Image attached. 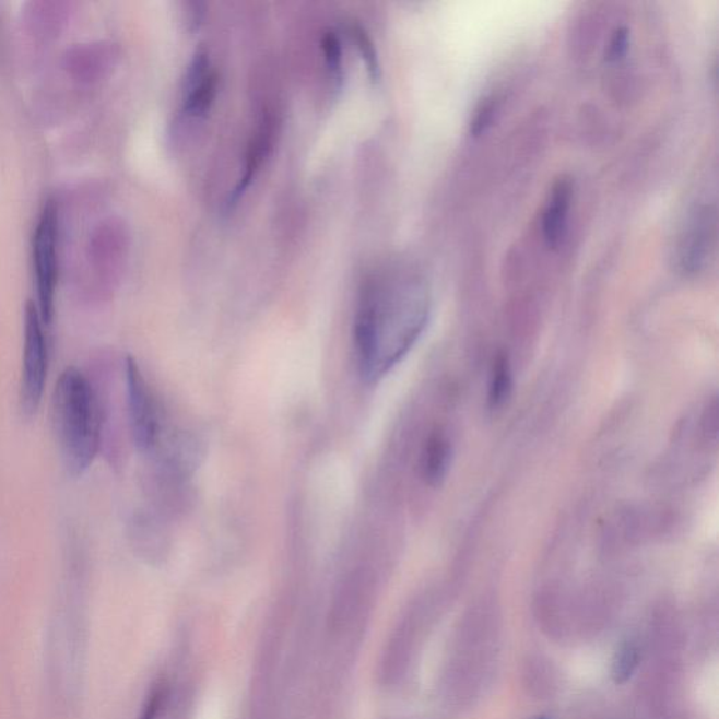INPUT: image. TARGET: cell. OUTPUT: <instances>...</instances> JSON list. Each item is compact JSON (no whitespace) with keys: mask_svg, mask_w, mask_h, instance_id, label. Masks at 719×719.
Listing matches in <instances>:
<instances>
[{"mask_svg":"<svg viewBox=\"0 0 719 719\" xmlns=\"http://www.w3.org/2000/svg\"><path fill=\"white\" fill-rule=\"evenodd\" d=\"M58 207L48 201L39 215L33 239L34 273H36L37 308L44 325L52 322L58 282Z\"/></svg>","mask_w":719,"mask_h":719,"instance_id":"cell-4","label":"cell"},{"mask_svg":"<svg viewBox=\"0 0 719 719\" xmlns=\"http://www.w3.org/2000/svg\"><path fill=\"white\" fill-rule=\"evenodd\" d=\"M126 373L132 436L137 447L146 451L155 446L160 436V416L154 397L135 358H127Z\"/></svg>","mask_w":719,"mask_h":719,"instance_id":"cell-6","label":"cell"},{"mask_svg":"<svg viewBox=\"0 0 719 719\" xmlns=\"http://www.w3.org/2000/svg\"><path fill=\"white\" fill-rule=\"evenodd\" d=\"M126 250V234L121 224L108 220L93 229L87 243L86 258L95 270L120 264Z\"/></svg>","mask_w":719,"mask_h":719,"instance_id":"cell-8","label":"cell"},{"mask_svg":"<svg viewBox=\"0 0 719 719\" xmlns=\"http://www.w3.org/2000/svg\"><path fill=\"white\" fill-rule=\"evenodd\" d=\"M428 295L415 275L384 270L360 288L353 342L360 373L368 381L386 376L411 351L426 327Z\"/></svg>","mask_w":719,"mask_h":719,"instance_id":"cell-1","label":"cell"},{"mask_svg":"<svg viewBox=\"0 0 719 719\" xmlns=\"http://www.w3.org/2000/svg\"><path fill=\"white\" fill-rule=\"evenodd\" d=\"M641 649L635 641H624L614 655L612 677L615 684H624L637 672L641 663Z\"/></svg>","mask_w":719,"mask_h":719,"instance_id":"cell-15","label":"cell"},{"mask_svg":"<svg viewBox=\"0 0 719 719\" xmlns=\"http://www.w3.org/2000/svg\"><path fill=\"white\" fill-rule=\"evenodd\" d=\"M111 49L102 43L82 44L67 56V67L72 75L81 81H96L110 66Z\"/></svg>","mask_w":719,"mask_h":719,"instance_id":"cell-12","label":"cell"},{"mask_svg":"<svg viewBox=\"0 0 719 719\" xmlns=\"http://www.w3.org/2000/svg\"><path fill=\"white\" fill-rule=\"evenodd\" d=\"M511 391V372L509 362L505 356L495 360L492 366L490 384V402L492 406H499L509 397Z\"/></svg>","mask_w":719,"mask_h":719,"instance_id":"cell-16","label":"cell"},{"mask_svg":"<svg viewBox=\"0 0 719 719\" xmlns=\"http://www.w3.org/2000/svg\"><path fill=\"white\" fill-rule=\"evenodd\" d=\"M322 49L329 78H331L334 89L339 91L343 83V52L341 39H339L337 33L329 32L325 34Z\"/></svg>","mask_w":719,"mask_h":719,"instance_id":"cell-17","label":"cell"},{"mask_svg":"<svg viewBox=\"0 0 719 719\" xmlns=\"http://www.w3.org/2000/svg\"><path fill=\"white\" fill-rule=\"evenodd\" d=\"M451 462V445L441 433H433L423 447L421 457L422 476L431 485L445 480Z\"/></svg>","mask_w":719,"mask_h":719,"instance_id":"cell-14","label":"cell"},{"mask_svg":"<svg viewBox=\"0 0 719 719\" xmlns=\"http://www.w3.org/2000/svg\"><path fill=\"white\" fill-rule=\"evenodd\" d=\"M272 144L273 122L270 118H263L252 142H250L248 154H246L244 174L240 175L238 184H236L233 195L229 197L228 205H235L243 199L246 190L249 189L250 184L258 175L260 167H262L266 157L269 156Z\"/></svg>","mask_w":719,"mask_h":719,"instance_id":"cell-10","label":"cell"},{"mask_svg":"<svg viewBox=\"0 0 719 719\" xmlns=\"http://www.w3.org/2000/svg\"><path fill=\"white\" fill-rule=\"evenodd\" d=\"M496 111V101L494 97H486L476 107L475 115L472 117L470 131L472 135H481L486 128L492 125Z\"/></svg>","mask_w":719,"mask_h":719,"instance_id":"cell-18","label":"cell"},{"mask_svg":"<svg viewBox=\"0 0 719 719\" xmlns=\"http://www.w3.org/2000/svg\"><path fill=\"white\" fill-rule=\"evenodd\" d=\"M710 215L702 213L693 220L691 228L686 231L681 244L679 260L684 272L696 273L706 263L710 255Z\"/></svg>","mask_w":719,"mask_h":719,"instance_id":"cell-11","label":"cell"},{"mask_svg":"<svg viewBox=\"0 0 719 719\" xmlns=\"http://www.w3.org/2000/svg\"><path fill=\"white\" fill-rule=\"evenodd\" d=\"M523 683L531 696L545 700L558 691V671L549 659L541 655H531L523 664Z\"/></svg>","mask_w":719,"mask_h":719,"instance_id":"cell-13","label":"cell"},{"mask_svg":"<svg viewBox=\"0 0 719 719\" xmlns=\"http://www.w3.org/2000/svg\"><path fill=\"white\" fill-rule=\"evenodd\" d=\"M573 196L574 185L568 177H563V179L556 181L553 191H551L549 204H546L543 215L544 239L551 248H556L564 238Z\"/></svg>","mask_w":719,"mask_h":719,"instance_id":"cell-9","label":"cell"},{"mask_svg":"<svg viewBox=\"0 0 719 719\" xmlns=\"http://www.w3.org/2000/svg\"><path fill=\"white\" fill-rule=\"evenodd\" d=\"M629 46V32L625 27H620L613 33L612 39H610L609 49H608V59L609 61H618L620 58H623L627 54Z\"/></svg>","mask_w":719,"mask_h":719,"instance_id":"cell-20","label":"cell"},{"mask_svg":"<svg viewBox=\"0 0 719 719\" xmlns=\"http://www.w3.org/2000/svg\"><path fill=\"white\" fill-rule=\"evenodd\" d=\"M353 37L356 39L360 52L366 61L369 73L374 79L379 78V66L376 48H374L372 39L368 38L367 33L363 28L353 27Z\"/></svg>","mask_w":719,"mask_h":719,"instance_id":"cell-19","label":"cell"},{"mask_svg":"<svg viewBox=\"0 0 719 719\" xmlns=\"http://www.w3.org/2000/svg\"><path fill=\"white\" fill-rule=\"evenodd\" d=\"M219 92V73H216L209 52L197 49L187 67L184 81L181 110L190 118H203L213 107Z\"/></svg>","mask_w":719,"mask_h":719,"instance_id":"cell-7","label":"cell"},{"mask_svg":"<svg viewBox=\"0 0 719 719\" xmlns=\"http://www.w3.org/2000/svg\"><path fill=\"white\" fill-rule=\"evenodd\" d=\"M54 428L69 474L82 475L101 445V413L85 374L69 367L59 376L52 398Z\"/></svg>","mask_w":719,"mask_h":719,"instance_id":"cell-2","label":"cell"},{"mask_svg":"<svg viewBox=\"0 0 719 719\" xmlns=\"http://www.w3.org/2000/svg\"><path fill=\"white\" fill-rule=\"evenodd\" d=\"M44 322L37 305L28 302L24 311V349L20 406L26 416H33L42 403L48 376V347Z\"/></svg>","mask_w":719,"mask_h":719,"instance_id":"cell-5","label":"cell"},{"mask_svg":"<svg viewBox=\"0 0 719 719\" xmlns=\"http://www.w3.org/2000/svg\"><path fill=\"white\" fill-rule=\"evenodd\" d=\"M499 635L500 620L495 610L478 605L462 620L445 677L447 698L456 706L474 702L490 682Z\"/></svg>","mask_w":719,"mask_h":719,"instance_id":"cell-3","label":"cell"}]
</instances>
